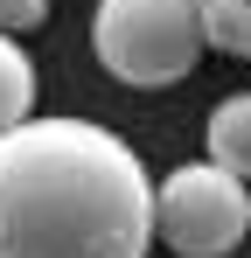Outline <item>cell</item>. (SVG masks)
<instances>
[{
	"label": "cell",
	"mask_w": 251,
	"mask_h": 258,
	"mask_svg": "<svg viewBox=\"0 0 251 258\" xmlns=\"http://www.w3.org/2000/svg\"><path fill=\"white\" fill-rule=\"evenodd\" d=\"M154 181L112 126L21 119L0 133V258H147Z\"/></svg>",
	"instance_id": "6da1fadb"
},
{
	"label": "cell",
	"mask_w": 251,
	"mask_h": 258,
	"mask_svg": "<svg viewBox=\"0 0 251 258\" xmlns=\"http://www.w3.org/2000/svg\"><path fill=\"white\" fill-rule=\"evenodd\" d=\"M91 49L98 63L133 91L181 84L203 56V28L189 0H98L91 14Z\"/></svg>",
	"instance_id": "7a4b0ae2"
},
{
	"label": "cell",
	"mask_w": 251,
	"mask_h": 258,
	"mask_svg": "<svg viewBox=\"0 0 251 258\" xmlns=\"http://www.w3.org/2000/svg\"><path fill=\"white\" fill-rule=\"evenodd\" d=\"M251 230V181L216 161H189L154 188V237L174 258H230Z\"/></svg>",
	"instance_id": "3957f363"
},
{
	"label": "cell",
	"mask_w": 251,
	"mask_h": 258,
	"mask_svg": "<svg viewBox=\"0 0 251 258\" xmlns=\"http://www.w3.org/2000/svg\"><path fill=\"white\" fill-rule=\"evenodd\" d=\"M209 161L223 174H237V181H251V91H230L216 112H209V133H203Z\"/></svg>",
	"instance_id": "277c9868"
},
{
	"label": "cell",
	"mask_w": 251,
	"mask_h": 258,
	"mask_svg": "<svg viewBox=\"0 0 251 258\" xmlns=\"http://www.w3.org/2000/svg\"><path fill=\"white\" fill-rule=\"evenodd\" d=\"M35 63H28V49L14 42V35H0V133H14L21 119H35Z\"/></svg>",
	"instance_id": "5b68a950"
},
{
	"label": "cell",
	"mask_w": 251,
	"mask_h": 258,
	"mask_svg": "<svg viewBox=\"0 0 251 258\" xmlns=\"http://www.w3.org/2000/svg\"><path fill=\"white\" fill-rule=\"evenodd\" d=\"M196 7V28H203V49H223L251 63V0H189Z\"/></svg>",
	"instance_id": "8992f818"
},
{
	"label": "cell",
	"mask_w": 251,
	"mask_h": 258,
	"mask_svg": "<svg viewBox=\"0 0 251 258\" xmlns=\"http://www.w3.org/2000/svg\"><path fill=\"white\" fill-rule=\"evenodd\" d=\"M49 21V0H0V35H35Z\"/></svg>",
	"instance_id": "52a82bcc"
}]
</instances>
